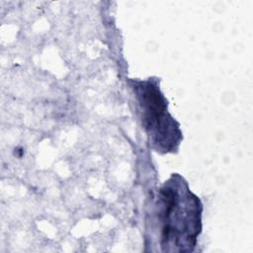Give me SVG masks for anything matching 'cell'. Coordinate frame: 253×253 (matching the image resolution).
<instances>
[{
	"label": "cell",
	"instance_id": "6da1fadb",
	"mask_svg": "<svg viewBox=\"0 0 253 253\" xmlns=\"http://www.w3.org/2000/svg\"><path fill=\"white\" fill-rule=\"evenodd\" d=\"M160 203L163 207V239L166 243L170 239L174 245L195 244V238L199 232L200 211L199 200L187 192L185 198L180 197V191L173 189L170 183L160 191Z\"/></svg>",
	"mask_w": 253,
	"mask_h": 253
},
{
	"label": "cell",
	"instance_id": "7a4b0ae2",
	"mask_svg": "<svg viewBox=\"0 0 253 253\" xmlns=\"http://www.w3.org/2000/svg\"><path fill=\"white\" fill-rule=\"evenodd\" d=\"M136 93L142 110L143 122L149 135L151 134L157 137L158 134H160L159 142L161 146L167 143L168 150H170L171 148L164 134H168L174 142H178L177 139L180 133H176V131L179 132L177 126L174 127L173 125H170L173 123L172 118H166L169 115L166 112V104L162 94H160L159 89L149 81H144L137 86Z\"/></svg>",
	"mask_w": 253,
	"mask_h": 253
}]
</instances>
